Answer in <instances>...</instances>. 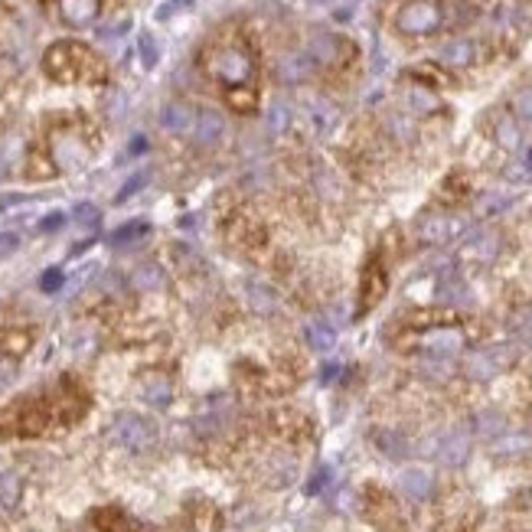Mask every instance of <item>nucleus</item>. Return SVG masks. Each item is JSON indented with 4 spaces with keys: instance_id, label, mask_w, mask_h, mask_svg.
Here are the masks:
<instances>
[{
    "instance_id": "f257e3e1",
    "label": "nucleus",
    "mask_w": 532,
    "mask_h": 532,
    "mask_svg": "<svg viewBox=\"0 0 532 532\" xmlns=\"http://www.w3.org/2000/svg\"><path fill=\"white\" fill-rule=\"evenodd\" d=\"M88 411V392L79 379L62 376L46 389L20 395L0 411V437H43L72 428Z\"/></svg>"
},
{
    "instance_id": "f03ea898",
    "label": "nucleus",
    "mask_w": 532,
    "mask_h": 532,
    "mask_svg": "<svg viewBox=\"0 0 532 532\" xmlns=\"http://www.w3.org/2000/svg\"><path fill=\"white\" fill-rule=\"evenodd\" d=\"M43 69L53 82H62V86H96V82H105V62L86 46V43H76V39H62V43H53L43 56Z\"/></svg>"
},
{
    "instance_id": "7ed1b4c3",
    "label": "nucleus",
    "mask_w": 532,
    "mask_h": 532,
    "mask_svg": "<svg viewBox=\"0 0 532 532\" xmlns=\"http://www.w3.org/2000/svg\"><path fill=\"white\" fill-rule=\"evenodd\" d=\"M206 72L216 79L226 92L238 88H255V56L248 53L245 43H219L206 49Z\"/></svg>"
},
{
    "instance_id": "20e7f679",
    "label": "nucleus",
    "mask_w": 532,
    "mask_h": 532,
    "mask_svg": "<svg viewBox=\"0 0 532 532\" xmlns=\"http://www.w3.org/2000/svg\"><path fill=\"white\" fill-rule=\"evenodd\" d=\"M92 137L86 134L82 124H59L49 134V154H53V163L56 170H79L86 167L88 157H92Z\"/></svg>"
},
{
    "instance_id": "39448f33",
    "label": "nucleus",
    "mask_w": 532,
    "mask_h": 532,
    "mask_svg": "<svg viewBox=\"0 0 532 532\" xmlns=\"http://www.w3.org/2000/svg\"><path fill=\"white\" fill-rule=\"evenodd\" d=\"M33 340H37V333L29 327H0V389L17 372L20 360L33 346Z\"/></svg>"
},
{
    "instance_id": "423d86ee",
    "label": "nucleus",
    "mask_w": 532,
    "mask_h": 532,
    "mask_svg": "<svg viewBox=\"0 0 532 532\" xmlns=\"http://www.w3.org/2000/svg\"><path fill=\"white\" fill-rule=\"evenodd\" d=\"M395 27L405 37H428L441 27V7H435L431 0H409L395 17Z\"/></svg>"
},
{
    "instance_id": "0eeeda50",
    "label": "nucleus",
    "mask_w": 532,
    "mask_h": 532,
    "mask_svg": "<svg viewBox=\"0 0 532 532\" xmlns=\"http://www.w3.org/2000/svg\"><path fill=\"white\" fill-rule=\"evenodd\" d=\"M464 216H428L419 222V242H425V245H447L457 236H464Z\"/></svg>"
},
{
    "instance_id": "6e6552de",
    "label": "nucleus",
    "mask_w": 532,
    "mask_h": 532,
    "mask_svg": "<svg viewBox=\"0 0 532 532\" xmlns=\"http://www.w3.org/2000/svg\"><path fill=\"white\" fill-rule=\"evenodd\" d=\"M112 437L121 447H131V451H144V447L154 441V428L147 425L144 419H137V415H121V419H114Z\"/></svg>"
},
{
    "instance_id": "1a4fd4ad",
    "label": "nucleus",
    "mask_w": 532,
    "mask_h": 532,
    "mask_svg": "<svg viewBox=\"0 0 532 532\" xmlns=\"http://www.w3.org/2000/svg\"><path fill=\"white\" fill-rule=\"evenodd\" d=\"M421 350H425L428 356L451 360L454 353L464 350V337H461V330H454V327H437V330H431V333L421 337Z\"/></svg>"
},
{
    "instance_id": "9d476101",
    "label": "nucleus",
    "mask_w": 532,
    "mask_h": 532,
    "mask_svg": "<svg viewBox=\"0 0 532 532\" xmlns=\"http://www.w3.org/2000/svg\"><path fill=\"white\" fill-rule=\"evenodd\" d=\"M435 457L441 461V464H447V467H461L467 457H470V437H467L464 431H451V435H441Z\"/></svg>"
},
{
    "instance_id": "9b49d317",
    "label": "nucleus",
    "mask_w": 532,
    "mask_h": 532,
    "mask_svg": "<svg viewBox=\"0 0 532 532\" xmlns=\"http://www.w3.org/2000/svg\"><path fill=\"white\" fill-rule=\"evenodd\" d=\"M506 350H484V353H470L467 356V376L470 379H477V382H486V379H494L496 372L503 370L506 366V360H500Z\"/></svg>"
},
{
    "instance_id": "f8f14e48",
    "label": "nucleus",
    "mask_w": 532,
    "mask_h": 532,
    "mask_svg": "<svg viewBox=\"0 0 532 532\" xmlns=\"http://www.w3.org/2000/svg\"><path fill=\"white\" fill-rule=\"evenodd\" d=\"M500 236H496L494 229H480V232H474V236L464 242V258H470V262H490V258L500 255Z\"/></svg>"
},
{
    "instance_id": "ddd939ff",
    "label": "nucleus",
    "mask_w": 532,
    "mask_h": 532,
    "mask_svg": "<svg viewBox=\"0 0 532 532\" xmlns=\"http://www.w3.org/2000/svg\"><path fill=\"white\" fill-rule=\"evenodd\" d=\"M92 526H96V532H154L131 516H124L121 510H98L92 516Z\"/></svg>"
},
{
    "instance_id": "4468645a",
    "label": "nucleus",
    "mask_w": 532,
    "mask_h": 532,
    "mask_svg": "<svg viewBox=\"0 0 532 532\" xmlns=\"http://www.w3.org/2000/svg\"><path fill=\"white\" fill-rule=\"evenodd\" d=\"M59 17L69 27H88L98 17V0H59Z\"/></svg>"
},
{
    "instance_id": "2eb2a0df",
    "label": "nucleus",
    "mask_w": 532,
    "mask_h": 532,
    "mask_svg": "<svg viewBox=\"0 0 532 532\" xmlns=\"http://www.w3.org/2000/svg\"><path fill=\"white\" fill-rule=\"evenodd\" d=\"M161 124L167 128V131L183 134V131H190L193 124H196V112H193L187 102H167V105H163V112H161Z\"/></svg>"
},
{
    "instance_id": "dca6fc26",
    "label": "nucleus",
    "mask_w": 532,
    "mask_h": 532,
    "mask_svg": "<svg viewBox=\"0 0 532 532\" xmlns=\"http://www.w3.org/2000/svg\"><path fill=\"white\" fill-rule=\"evenodd\" d=\"M399 486L402 494L411 496V500H425L435 490V480H431V474H428L425 467H409V470H402Z\"/></svg>"
},
{
    "instance_id": "f3484780",
    "label": "nucleus",
    "mask_w": 532,
    "mask_h": 532,
    "mask_svg": "<svg viewBox=\"0 0 532 532\" xmlns=\"http://www.w3.org/2000/svg\"><path fill=\"white\" fill-rule=\"evenodd\" d=\"M532 451V435L529 431H503V435L494 441V454L500 457H516Z\"/></svg>"
},
{
    "instance_id": "a211bd4d",
    "label": "nucleus",
    "mask_w": 532,
    "mask_h": 532,
    "mask_svg": "<svg viewBox=\"0 0 532 532\" xmlns=\"http://www.w3.org/2000/svg\"><path fill=\"white\" fill-rule=\"evenodd\" d=\"M477 49L470 39H454V43H447L445 49H441V62L451 69H467L470 62H474Z\"/></svg>"
},
{
    "instance_id": "6ab92c4d",
    "label": "nucleus",
    "mask_w": 532,
    "mask_h": 532,
    "mask_svg": "<svg viewBox=\"0 0 532 532\" xmlns=\"http://www.w3.org/2000/svg\"><path fill=\"white\" fill-rule=\"evenodd\" d=\"M141 395L151 405H167L173 395V382L167 379V376H161V372H154V376H147V379L141 382Z\"/></svg>"
},
{
    "instance_id": "aec40b11",
    "label": "nucleus",
    "mask_w": 532,
    "mask_h": 532,
    "mask_svg": "<svg viewBox=\"0 0 532 532\" xmlns=\"http://www.w3.org/2000/svg\"><path fill=\"white\" fill-rule=\"evenodd\" d=\"M307 72H311V56H301V53L281 56V62H278V79L281 82H304Z\"/></svg>"
},
{
    "instance_id": "412c9836",
    "label": "nucleus",
    "mask_w": 532,
    "mask_h": 532,
    "mask_svg": "<svg viewBox=\"0 0 532 532\" xmlns=\"http://www.w3.org/2000/svg\"><path fill=\"white\" fill-rule=\"evenodd\" d=\"M494 137L500 147H506V151H520V147H523V128H520V121H513V118L496 121Z\"/></svg>"
},
{
    "instance_id": "4be33fe9",
    "label": "nucleus",
    "mask_w": 532,
    "mask_h": 532,
    "mask_svg": "<svg viewBox=\"0 0 532 532\" xmlns=\"http://www.w3.org/2000/svg\"><path fill=\"white\" fill-rule=\"evenodd\" d=\"M222 137V118L216 112L196 114V141L200 144H216Z\"/></svg>"
},
{
    "instance_id": "5701e85b",
    "label": "nucleus",
    "mask_w": 532,
    "mask_h": 532,
    "mask_svg": "<svg viewBox=\"0 0 532 532\" xmlns=\"http://www.w3.org/2000/svg\"><path fill=\"white\" fill-rule=\"evenodd\" d=\"M311 62H337V39L333 37H314L311 39V49H307Z\"/></svg>"
},
{
    "instance_id": "b1692460",
    "label": "nucleus",
    "mask_w": 532,
    "mask_h": 532,
    "mask_svg": "<svg viewBox=\"0 0 532 532\" xmlns=\"http://www.w3.org/2000/svg\"><path fill=\"white\" fill-rule=\"evenodd\" d=\"M506 180H513V183L532 180V151H523V157L510 161V167H506Z\"/></svg>"
},
{
    "instance_id": "393cba45",
    "label": "nucleus",
    "mask_w": 532,
    "mask_h": 532,
    "mask_svg": "<svg viewBox=\"0 0 532 532\" xmlns=\"http://www.w3.org/2000/svg\"><path fill=\"white\" fill-rule=\"evenodd\" d=\"M307 340H311L314 350H330L333 343H337V333H333V327H327V323H311V327H307Z\"/></svg>"
},
{
    "instance_id": "a878e982",
    "label": "nucleus",
    "mask_w": 532,
    "mask_h": 532,
    "mask_svg": "<svg viewBox=\"0 0 532 532\" xmlns=\"http://www.w3.org/2000/svg\"><path fill=\"white\" fill-rule=\"evenodd\" d=\"M477 435H484V437L503 435V415H496V411H480V415H477Z\"/></svg>"
},
{
    "instance_id": "bb28decb",
    "label": "nucleus",
    "mask_w": 532,
    "mask_h": 532,
    "mask_svg": "<svg viewBox=\"0 0 532 532\" xmlns=\"http://www.w3.org/2000/svg\"><path fill=\"white\" fill-rule=\"evenodd\" d=\"M137 49H141V59L147 69H154L161 62V46H157V39H154L151 33H144V37L137 39Z\"/></svg>"
},
{
    "instance_id": "cd10ccee",
    "label": "nucleus",
    "mask_w": 532,
    "mask_h": 532,
    "mask_svg": "<svg viewBox=\"0 0 532 532\" xmlns=\"http://www.w3.org/2000/svg\"><path fill=\"white\" fill-rule=\"evenodd\" d=\"M513 114L520 121L532 124V88H520L513 96Z\"/></svg>"
},
{
    "instance_id": "c85d7f7f",
    "label": "nucleus",
    "mask_w": 532,
    "mask_h": 532,
    "mask_svg": "<svg viewBox=\"0 0 532 532\" xmlns=\"http://www.w3.org/2000/svg\"><path fill=\"white\" fill-rule=\"evenodd\" d=\"M379 447L389 457H405V451H409V447H405V441H402L399 435H389V431H386V435H379Z\"/></svg>"
},
{
    "instance_id": "c756f323",
    "label": "nucleus",
    "mask_w": 532,
    "mask_h": 532,
    "mask_svg": "<svg viewBox=\"0 0 532 532\" xmlns=\"http://www.w3.org/2000/svg\"><path fill=\"white\" fill-rule=\"evenodd\" d=\"M435 96H431V92H425V88H415V92H411V108H415V112H435Z\"/></svg>"
},
{
    "instance_id": "7c9ffc66",
    "label": "nucleus",
    "mask_w": 532,
    "mask_h": 532,
    "mask_svg": "<svg viewBox=\"0 0 532 532\" xmlns=\"http://www.w3.org/2000/svg\"><path fill=\"white\" fill-rule=\"evenodd\" d=\"M287 121H291V112L285 105H275L271 108V131H285Z\"/></svg>"
},
{
    "instance_id": "2f4dec72",
    "label": "nucleus",
    "mask_w": 532,
    "mask_h": 532,
    "mask_svg": "<svg viewBox=\"0 0 532 532\" xmlns=\"http://www.w3.org/2000/svg\"><path fill=\"white\" fill-rule=\"evenodd\" d=\"M144 232H147V226H144V222H131V226H128V229H121V232H114L112 242H128V238L144 236Z\"/></svg>"
},
{
    "instance_id": "473e14b6",
    "label": "nucleus",
    "mask_w": 532,
    "mask_h": 532,
    "mask_svg": "<svg viewBox=\"0 0 532 532\" xmlns=\"http://www.w3.org/2000/svg\"><path fill=\"white\" fill-rule=\"evenodd\" d=\"M17 245H20L17 232H0V255H10V252H17Z\"/></svg>"
},
{
    "instance_id": "72a5a7b5",
    "label": "nucleus",
    "mask_w": 532,
    "mask_h": 532,
    "mask_svg": "<svg viewBox=\"0 0 532 532\" xmlns=\"http://www.w3.org/2000/svg\"><path fill=\"white\" fill-rule=\"evenodd\" d=\"M183 7H193V0H167L161 10H157V17L161 20H167L170 13H177V10H183Z\"/></svg>"
},
{
    "instance_id": "f704fd0d",
    "label": "nucleus",
    "mask_w": 532,
    "mask_h": 532,
    "mask_svg": "<svg viewBox=\"0 0 532 532\" xmlns=\"http://www.w3.org/2000/svg\"><path fill=\"white\" fill-rule=\"evenodd\" d=\"M39 287H43V291H56V287H62V271H56V268L46 271L43 281H39Z\"/></svg>"
},
{
    "instance_id": "c9c22d12",
    "label": "nucleus",
    "mask_w": 532,
    "mask_h": 532,
    "mask_svg": "<svg viewBox=\"0 0 532 532\" xmlns=\"http://www.w3.org/2000/svg\"><path fill=\"white\" fill-rule=\"evenodd\" d=\"M327 477H330V470H320V474H317L314 480H311V484H307V494H320V490H323V484H327Z\"/></svg>"
},
{
    "instance_id": "e433bc0d",
    "label": "nucleus",
    "mask_w": 532,
    "mask_h": 532,
    "mask_svg": "<svg viewBox=\"0 0 532 532\" xmlns=\"http://www.w3.org/2000/svg\"><path fill=\"white\" fill-rule=\"evenodd\" d=\"M76 216L82 219V222H98V210H96V206H79Z\"/></svg>"
},
{
    "instance_id": "4c0bfd02",
    "label": "nucleus",
    "mask_w": 532,
    "mask_h": 532,
    "mask_svg": "<svg viewBox=\"0 0 532 532\" xmlns=\"http://www.w3.org/2000/svg\"><path fill=\"white\" fill-rule=\"evenodd\" d=\"M62 219H66V216H62V212H53V216L43 219V226H39V229H46V232H53V229L62 226Z\"/></svg>"
},
{
    "instance_id": "58836bf2",
    "label": "nucleus",
    "mask_w": 532,
    "mask_h": 532,
    "mask_svg": "<svg viewBox=\"0 0 532 532\" xmlns=\"http://www.w3.org/2000/svg\"><path fill=\"white\" fill-rule=\"evenodd\" d=\"M314 4H323V0H314Z\"/></svg>"
}]
</instances>
